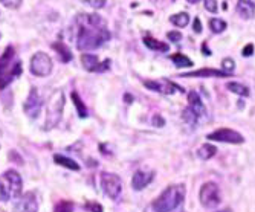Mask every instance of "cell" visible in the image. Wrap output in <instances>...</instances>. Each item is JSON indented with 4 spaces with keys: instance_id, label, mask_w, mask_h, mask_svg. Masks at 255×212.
<instances>
[{
    "instance_id": "6",
    "label": "cell",
    "mask_w": 255,
    "mask_h": 212,
    "mask_svg": "<svg viewBox=\"0 0 255 212\" xmlns=\"http://www.w3.org/2000/svg\"><path fill=\"white\" fill-rule=\"evenodd\" d=\"M199 200L200 205L205 209H216L222 203V194H220V188L216 182H205L200 186L199 191Z\"/></svg>"
},
{
    "instance_id": "8",
    "label": "cell",
    "mask_w": 255,
    "mask_h": 212,
    "mask_svg": "<svg viewBox=\"0 0 255 212\" xmlns=\"http://www.w3.org/2000/svg\"><path fill=\"white\" fill-rule=\"evenodd\" d=\"M206 139L213 140V142H222V144H231V145H240L245 142V137L233 128L214 130L213 133L206 134Z\"/></svg>"
},
{
    "instance_id": "32",
    "label": "cell",
    "mask_w": 255,
    "mask_h": 212,
    "mask_svg": "<svg viewBox=\"0 0 255 212\" xmlns=\"http://www.w3.org/2000/svg\"><path fill=\"white\" fill-rule=\"evenodd\" d=\"M0 2H2V5H5L9 9H17V8H20L23 0H0Z\"/></svg>"
},
{
    "instance_id": "4",
    "label": "cell",
    "mask_w": 255,
    "mask_h": 212,
    "mask_svg": "<svg viewBox=\"0 0 255 212\" xmlns=\"http://www.w3.org/2000/svg\"><path fill=\"white\" fill-rule=\"evenodd\" d=\"M23 180L15 170H8L0 176V200L9 202L21 196Z\"/></svg>"
},
{
    "instance_id": "33",
    "label": "cell",
    "mask_w": 255,
    "mask_h": 212,
    "mask_svg": "<svg viewBox=\"0 0 255 212\" xmlns=\"http://www.w3.org/2000/svg\"><path fill=\"white\" fill-rule=\"evenodd\" d=\"M205 2V8L208 12L216 14L217 12V0H203Z\"/></svg>"
},
{
    "instance_id": "19",
    "label": "cell",
    "mask_w": 255,
    "mask_h": 212,
    "mask_svg": "<svg viewBox=\"0 0 255 212\" xmlns=\"http://www.w3.org/2000/svg\"><path fill=\"white\" fill-rule=\"evenodd\" d=\"M144 44L147 46L148 49H151V51H157V52H167L168 49H170V46L167 44V43H164V41H159V40H156V38H153V37H144Z\"/></svg>"
},
{
    "instance_id": "14",
    "label": "cell",
    "mask_w": 255,
    "mask_h": 212,
    "mask_svg": "<svg viewBox=\"0 0 255 212\" xmlns=\"http://www.w3.org/2000/svg\"><path fill=\"white\" fill-rule=\"evenodd\" d=\"M180 77L183 78H228L231 77V74L225 72V70L213 69V67H203V69L194 70V72L182 74Z\"/></svg>"
},
{
    "instance_id": "40",
    "label": "cell",
    "mask_w": 255,
    "mask_h": 212,
    "mask_svg": "<svg viewBox=\"0 0 255 212\" xmlns=\"http://www.w3.org/2000/svg\"><path fill=\"white\" fill-rule=\"evenodd\" d=\"M124 98H126V101H127V103H131V101H133L131 95H128V93H126V97H124Z\"/></svg>"
},
{
    "instance_id": "23",
    "label": "cell",
    "mask_w": 255,
    "mask_h": 212,
    "mask_svg": "<svg viewBox=\"0 0 255 212\" xmlns=\"http://www.w3.org/2000/svg\"><path fill=\"white\" fill-rule=\"evenodd\" d=\"M170 60L174 63L176 67H193L194 66V63L191 61V58H188L187 55H183L180 52L170 55Z\"/></svg>"
},
{
    "instance_id": "41",
    "label": "cell",
    "mask_w": 255,
    "mask_h": 212,
    "mask_svg": "<svg viewBox=\"0 0 255 212\" xmlns=\"http://www.w3.org/2000/svg\"><path fill=\"white\" fill-rule=\"evenodd\" d=\"M187 2H188L190 5H196V3L199 2V0H187Z\"/></svg>"
},
{
    "instance_id": "35",
    "label": "cell",
    "mask_w": 255,
    "mask_h": 212,
    "mask_svg": "<svg viewBox=\"0 0 255 212\" xmlns=\"http://www.w3.org/2000/svg\"><path fill=\"white\" fill-rule=\"evenodd\" d=\"M153 125L154 127H159V128H162V127H164L165 125V119H164V117H162L160 114H156L154 117H153Z\"/></svg>"
},
{
    "instance_id": "36",
    "label": "cell",
    "mask_w": 255,
    "mask_h": 212,
    "mask_svg": "<svg viewBox=\"0 0 255 212\" xmlns=\"http://www.w3.org/2000/svg\"><path fill=\"white\" fill-rule=\"evenodd\" d=\"M252 54H254V44H251V43H249V44H246L245 48H243L242 55H243V57H251Z\"/></svg>"
},
{
    "instance_id": "28",
    "label": "cell",
    "mask_w": 255,
    "mask_h": 212,
    "mask_svg": "<svg viewBox=\"0 0 255 212\" xmlns=\"http://www.w3.org/2000/svg\"><path fill=\"white\" fill-rule=\"evenodd\" d=\"M54 212H74V203L71 200H60V203H57Z\"/></svg>"
},
{
    "instance_id": "22",
    "label": "cell",
    "mask_w": 255,
    "mask_h": 212,
    "mask_svg": "<svg viewBox=\"0 0 255 212\" xmlns=\"http://www.w3.org/2000/svg\"><path fill=\"white\" fill-rule=\"evenodd\" d=\"M226 89H228L229 92L236 93V95H240V97H245V98L249 97V87L245 86V84H242V83L231 81V83L226 84Z\"/></svg>"
},
{
    "instance_id": "5",
    "label": "cell",
    "mask_w": 255,
    "mask_h": 212,
    "mask_svg": "<svg viewBox=\"0 0 255 212\" xmlns=\"http://www.w3.org/2000/svg\"><path fill=\"white\" fill-rule=\"evenodd\" d=\"M63 107H64V95L61 90H55L49 101H48V107H46V128L51 130L54 128L60 119H61V113H63Z\"/></svg>"
},
{
    "instance_id": "29",
    "label": "cell",
    "mask_w": 255,
    "mask_h": 212,
    "mask_svg": "<svg viewBox=\"0 0 255 212\" xmlns=\"http://www.w3.org/2000/svg\"><path fill=\"white\" fill-rule=\"evenodd\" d=\"M222 70H225V72L233 75V72L236 70V61L233 58H223V61H222Z\"/></svg>"
},
{
    "instance_id": "38",
    "label": "cell",
    "mask_w": 255,
    "mask_h": 212,
    "mask_svg": "<svg viewBox=\"0 0 255 212\" xmlns=\"http://www.w3.org/2000/svg\"><path fill=\"white\" fill-rule=\"evenodd\" d=\"M202 49H203L202 52H203L205 55H211V52H210V51H208V48H206V43H203V46H202Z\"/></svg>"
},
{
    "instance_id": "3",
    "label": "cell",
    "mask_w": 255,
    "mask_h": 212,
    "mask_svg": "<svg viewBox=\"0 0 255 212\" xmlns=\"http://www.w3.org/2000/svg\"><path fill=\"white\" fill-rule=\"evenodd\" d=\"M21 61L17 60L15 51L11 46L0 54V89L9 86L21 74Z\"/></svg>"
},
{
    "instance_id": "26",
    "label": "cell",
    "mask_w": 255,
    "mask_h": 212,
    "mask_svg": "<svg viewBox=\"0 0 255 212\" xmlns=\"http://www.w3.org/2000/svg\"><path fill=\"white\" fill-rule=\"evenodd\" d=\"M182 119H183V122H187V124L191 125V127H196L197 122L200 121L199 117H197L188 107H185V108H183V111H182Z\"/></svg>"
},
{
    "instance_id": "7",
    "label": "cell",
    "mask_w": 255,
    "mask_h": 212,
    "mask_svg": "<svg viewBox=\"0 0 255 212\" xmlns=\"http://www.w3.org/2000/svg\"><path fill=\"white\" fill-rule=\"evenodd\" d=\"M101 188L104 194L112 199V200H118L123 191V182L121 177L115 173H101V179H100Z\"/></svg>"
},
{
    "instance_id": "12",
    "label": "cell",
    "mask_w": 255,
    "mask_h": 212,
    "mask_svg": "<svg viewBox=\"0 0 255 212\" xmlns=\"http://www.w3.org/2000/svg\"><path fill=\"white\" fill-rule=\"evenodd\" d=\"M38 211V202L35 193L29 191L18 197L17 203L14 205V212H37Z\"/></svg>"
},
{
    "instance_id": "42",
    "label": "cell",
    "mask_w": 255,
    "mask_h": 212,
    "mask_svg": "<svg viewBox=\"0 0 255 212\" xmlns=\"http://www.w3.org/2000/svg\"><path fill=\"white\" fill-rule=\"evenodd\" d=\"M249 2H251V3H254V6H255V0H249Z\"/></svg>"
},
{
    "instance_id": "9",
    "label": "cell",
    "mask_w": 255,
    "mask_h": 212,
    "mask_svg": "<svg viewBox=\"0 0 255 212\" xmlns=\"http://www.w3.org/2000/svg\"><path fill=\"white\" fill-rule=\"evenodd\" d=\"M144 86L153 92H157V93H162V95H173L176 92H180L183 93L185 89L180 87L179 84H176L174 81H170L167 78H160V80H145L144 81Z\"/></svg>"
},
{
    "instance_id": "31",
    "label": "cell",
    "mask_w": 255,
    "mask_h": 212,
    "mask_svg": "<svg viewBox=\"0 0 255 212\" xmlns=\"http://www.w3.org/2000/svg\"><path fill=\"white\" fill-rule=\"evenodd\" d=\"M86 5H89L90 8H95V9H101L106 5V0H83Z\"/></svg>"
},
{
    "instance_id": "1",
    "label": "cell",
    "mask_w": 255,
    "mask_h": 212,
    "mask_svg": "<svg viewBox=\"0 0 255 212\" xmlns=\"http://www.w3.org/2000/svg\"><path fill=\"white\" fill-rule=\"evenodd\" d=\"M77 48L80 51H92L110 40L106 21L97 14H80L75 18Z\"/></svg>"
},
{
    "instance_id": "18",
    "label": "cell",
    "mask_w": 255,
    "mask_h": 212,
    "mask_svg": "<svg viewBox=\"0 0 255 212\" xmlns=\"http://www.w3.org/2000/svg\"><path fill=\"white\" fill-rule=\"evenodd\" d=\"M52 49L58 54V57H60V60L63 61V63H69L72 60V52H71V49L67 48V46L64 44V43H61V41H57V43H54L52 44Z\"/></svg>"
},
{
    "instance_id": "13",
    "label": "cell",
    "mask_w": 255,
    "mask_h": 212,
    "mask_svg": "<svg viewBox=\"0 0 255 212\" xmlns=\"http://www.w3.org/2000/svg\"><path fill=\"white\" fill-rule=\"evenodd\" d=\"M41 106H43V101H41V98L38 95V90L32 87L31 92H29L28 100L25 101V106H23V110H25V113L29 117H37L40 114Z\"/></svg>"
},
{
    "instance_id": "2",
    "label": "cell",
    "mask_w": 255,
    "mask_h": 212,
    "mask_svg": "<svg viewBox=\"0 0 255 212\" xmlns=\"http://www.w3.org/2000/svg\"><path fill=\"white\" fill-rule=\"evenodd\" d=\"M187 196V188L185 185H168L164 191L159 194L157 199H154L150 205V211L153 212H173L177 209Z\"/></svg>"
},
{
    "instance_id": "20",
    "label": "cell",
    "mask_w": 255,
    "mask_h": 212,
    "mask_svg": "<svg viewBox=\"0 0 255 212\" xmlns=\"http://www.w3.org/2000/svg\"><path fill=\"white\" fill-rule=\"evenodd\" d=\"M216 154H217V148L214 145H211V144H203L197 150V157L202 159V160H210Z\"/></svg>"
},
{
    "instance_id": "34",
    "label": "cell",
    "mask_w": 255,
    "mask_h": 212,
    "mask_svg": "<svg viewBox=\"0 0 255 212\" xmlns=\"http://www.w3.org/2000/svg\"><path fill=\"white\" fill-rule=\"evenodd\" d=\"M167 37H168V40H170V41H173V43H179V41H182V34H180V32H177V31H170V32L167 34Z\"/></svg>"
},
{
    "instance_id": "37",
    "label": "cell",
    "mask_w": 255,
    "mask_h": 212,
    "mask_svg": "<svg viewBox=\"0 0 255 212\" xmlns=\"http://www.w3.org/2000/svg\"><path fill=\"white\" fill-rule=\"evenodd\" d=\"M193 31H194L196 34H200V32H202L200 18H194V23H193Z\"/></svg>"
},
{
    "instance_id": "27",
    "label": "cell",
    "mask_w": 255,
    "mask_h": 212,
    "mask_svg": "<svg viewBox=\"0 0 255 212\" xmlns=\"http://www.w3.org/2000/svg\"><path fill=\"white\" fill-rule=\"evenodd\" d=\"M210 29L213 34H222L226 29V21L222 18H211L210 20Z\"/></svg>"
},
{
    "instance_id": "17",
    "label": "cell",
    "mask_w": 255,
    "mask_h": 212,
    "mask_svg": "<svg viewBox=\"0 0 255 212\" xmlns=\"http://www.w3.org/2000/svg\"><path fill=\"white\" fill-rule=\"evenodd\" d=\"M236 9H237V14L245 20H251L255 15V6L249 0H239Z\"/></svg>"
},
{
    "instance_id": "24",
    "label": "cell",
    "mask_w": 255,
    "mask_h": 212,
    "mask_svg": "<svg viewBox=\"0 0 255 212\" xmlns=\"http://www.w3.org/2000/svg\"><path fill=\"white\" fill-rule=\"evenodd\" d=\"M170 23L176 28H185L190 23V15L187 12H179L170 17Z\"/></svg>"
},
{
    "instance_id": "10",
    "label": "cell",
    "mask_w": 255,
    "mask_h": 212,
    "mask_svg": "<svg viewBox=\"0 0 255 212\" xmlns=\"http://www.w3.org/2000/svg\"><path fill=\"white\" fill-rule=\"evenodd\" d=\"M31 72L35 77H48L52 72V60L48 54L37 52L31 58Z\"/></svg>"
},
{
    "instance_id": "39",
    "label": "cell",
    "mask_w": 255,
    "mask_h": 212,
    "mask_svg": "<svg viewBox=\"0 0 255 212\" xmlns=\"http://www.w3.org/2000/svg\"><path fill=\"white\" fill-rule=\"evenodd\" d=\"M214 212H233V209H231V208H225V209H217Z\"/></svg>"
},
{
    "instance_id": "30",
    "label": "cell",
    "mask_w": 255,
    "mask_h": 212,
    "mask_svg": "<svg viewBox=\"0 0 255 212\" xmlns=\"http://www.w3.org/2000/svg\"><path fill=\"white\" fill-rule=\"evenodd\" d=\"M84 208H86V211H87V212H104L103 206H101L98 202H94V200L86 202Z\"/></svg>"
},
{
    "instance_id": "15",
    "label": "cell",
    "mask_w": 255,
    "mask_h": 212,
    "mask_svg": "<svg viewBox=\"0 0 255 212\" xmlns=\"http://www.w3.org/2000/svg\"><path fill=\"white\" fill-rule=\"evenodd\" d=\"M153 180H154V173H153V171L137 170V171L133 174L131 186H133V190H134V191H142L144 188H147Z\"/></svg>"
},
{
    "instance_id": "21",
    "label": "cell",
    "mask_w": 255,
    "mask_h": 212,
    "mask_svg": "<svg viewBox=\"0 0 255 212\" xmlns=\"http://www.w3.org/2000/svg\"><path fill=\"white\" fill-rule=\"evenodd\" d=\"M54 160L55 163L61 165V167L67 168V170H72V171H78L80 170V165L74 160V159H69L66 156H61V154H55L54 156Z\"/></svg>"
},
{
    "instance_id": "25",
    "label": "cell",
    "mask_w": 255,
    "mask_h": 212,
    "mask_svg": "<svg viewBox=\"0 0 255 212\" xmlns=\"http://www.w3.org/2000/svg\"><path fill=\"white\" fill-rule=\"evenodd\" d=\"M71 98H72V101H74V104H75V108H77L78 116L81 117V119H84V117H87V108H86L84 103L81 101V98H80L78 93H77V92H72Z\"/></svg>"
},
{
    "instance_id": "16",
    "label": "cell",
    "mask_w": 255,
    "mask_h": 212,
    "mask_svg": "<svg viewBox=\"0 0 255 212\" xmlns=\"http://www.w3.org/2000/svg\"><path fill=\"white\" fill-rule=\"evenodd\" d=\"M187 107L199 117V119H202V117L206 114V107H205L202 98L199 97V93L194 92V90H191L188 93V106Z\"/></svg>"
},
{
    "instance_id": "11",
    "label": "cell",
    "mask_w": 255,
    "mask_h": 212,
    "mask_svg": "<svg viewBox=\"0 0 255 212\" xmlns=\"http://www.w3.org/2000/svg\"><path fill=\"white\" fill-rule=\"evenodd\" d=\"M81 63L87 72H106L107 69H110V60L100 61L97 55L92 54H83L81 55Z\"/></svg>"
}]
</instances>
